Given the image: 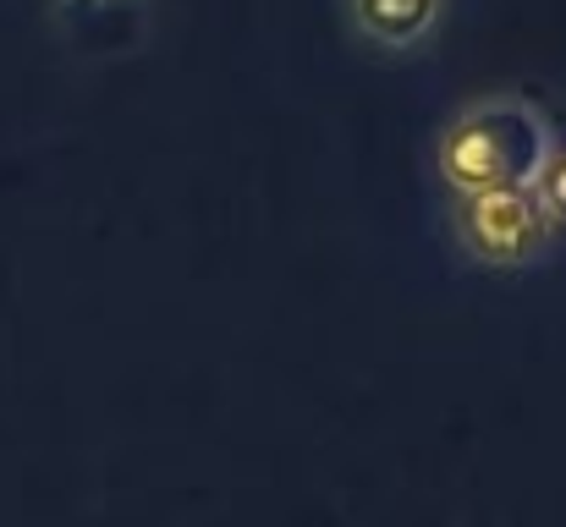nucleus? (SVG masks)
<instances>
[{
	"label": "nucleus",
	"mask_w": 566,
	"mask_h": 527,
	"mask_svg": "<svg viewBox=\"0 0 566 527\" xmlns=\"http://www.w3.org/2000/svg\"><path fill=\"white\" fill-rule=\"evenodd\" d=\"M556 160V127L534 99L501 94L462 110L440 138V171L457 192L539 187Z\"/></svg>",
	"instance_id": "nucleus-1"
},
{
	"label": "nucleus",
	"mask_w": 566,
	"mask_h": 527,
	"mask_svg": "<svg viewBox=\"0 0 566 527\" xmlns=\"http://www.w3.org/2000/svg\"><path fill=\"white\" fill-rule=\"evenodd\" d=\"M457 236L479 264L495 270H523L534 264L551 236H556V209L539 187H490V192H468L462 214H457Z\"/></svg>",
	"instance_id": "nucleus-2"
},
{
	"label": "nucleus",
	"mask_w": 566,
	"mask_h": 527,
	"mask_svg": "<svg viewBox=\"0 0 566 527\" xmlns=\"http://www.w3.org/2000/svg\"><path fill=\"white\" fill-rule=\"evenodd\" d=\"M440 17V0H353V22L385 44V50H407L418 44Z\"/></svg>",
	"instance_id": "nucleus-3"
},
{
	"label": "nucleus",
	"mask_w": 566,
	"mask_h": 527,
	"mask_svg": "<svg viewBox=\"0 0 566 527\" xmlns=\"http://www.w3.org/2000/svg\"><path fill=\"white\" fill-rule=\"evenodd\" d=\"M539 192L551 198V209L566 220V155L556 149V160H551V171H545V181H539Z\"/></svg>",
	"instance_id": "nucleus-4"
},
{
	"label": "nucleus",
	"mask_w": 566,
	"mask_h": 527,
	"mask_svg": "<svg viewBox=\"0 0 566 527\" xmlns=\"http://www.w3.org/2000/svg\"><path fill=\"white\" fill-rule=\"evenodd\" d=\"M66 11H83V17H99V11H111V6H122V0H61Z\"/></svg>",
	"instance_id": "nucleus-5"
}]
</instances>
